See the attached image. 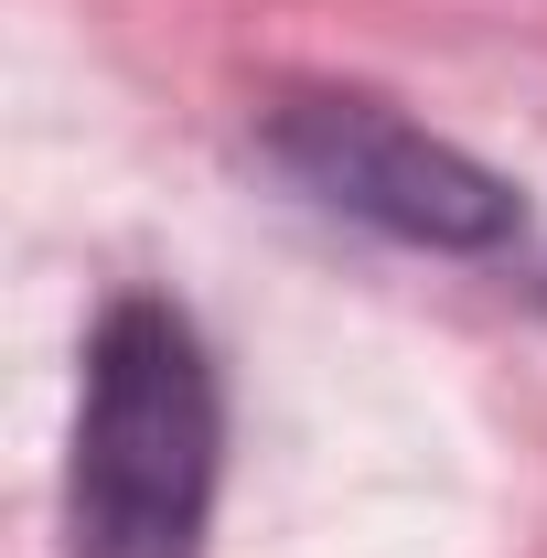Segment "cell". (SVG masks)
Returning <instances> with one entry per match:
<instances>
[{"label":"cell","mask_w":547,"mask_h":558,"mask_svg":"<svg viewBox=\"0 0 547 558\" xmlns=\"http://www.w3.org/2000/svg\"><path fill=\"white\" fill-rule=\"evenodd\" d=\"M215 473H226V398L205 333L161 290H119L86 333L65 558H205Z\"/></svg>","instance_id":"1"},{"label":"cell","mask_w":547,"mask_h":558,"mask_svg":"<svg viewBox=\"0 0 547 558\" xmlns=\"http://www.w3.org/2000/svg\"><path fill=\"white\" fill-rule=\"evenodd\" d=\"M258 150L323 215L398 236V247H429V258H494L526 236V194L494 161L451 150L440 130L398 119L365 86H279L258 108Z\"/></svg>","instance_id":"2"}]
</instances>
